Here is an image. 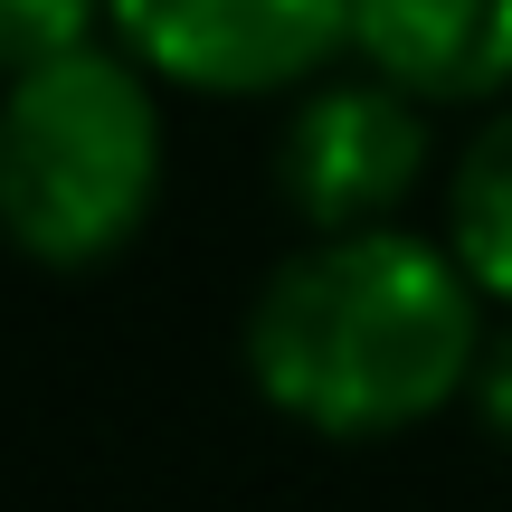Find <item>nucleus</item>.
<instances>
[{"mask_svg":"<svg viewBox=\"0 0 512 512\" xmlns=\"http://www.w3.org/2000/svg\"><path fill=\"white\" fill-rule=\"evenodd\" d=\"M484 361V285L456 247L408 228H323L266 275L247 313V370L313 437H399L437 418Z\"/></svg>","mask_w":512,"mask_h":512,"instance_id":"f257e3e1","label":"nucleus"},{"mask_svg":"<svg viewBox=\"0 0 512 512\" xmlns=\"http://www.w3.org/2000/svg\"><path fill=\"white\" fill-rule=\"evenodd\" d=\"M143 57L67 48L0 95V238L38 266H105L162 190V114Z\"/></svg>","mask_w":512,"mask_h":512,"instance_id":"f03ea898","label":"nucleus"},{"mask_svg":"<svg viewBox=\"0 0 512 512\" xmlns=\"http://www.w3.org/2000/svg\"><path fill=\"white\" fill-rule=\"evenodd\" d=\"M105 19L190 95H275L351 48V0H105Z\"/></svg>","mask_w":512,"mask_h":512,"instance_id":"7ed1b4c3","label":"nucleus"},{"mask_svg":"<svg viewBox=\"0 0 512 512\" xmlns=\"http://www.w3.org/2000/svg\"><path fill=\"white\" fill-rule=\"evenodd\" d=\"M427 95L370 67L361 86H323L294 105L275 143V181L313 228H380L427 171Z\"/></svg>","mask_w":512,"mask_h":512,"instance_id":"20e7f679","label":"nucleus"},{"mask_svg":"<svg viewBox=\"0 0 512 512\" xmlns=\"http://www.w3.org/2000/svg\"><path fill=\"white\" fill-rule=\"evenodd\" d=\"M351 48L427 105L512 86V0H351Z\"/></svg>","mask_w":512,"mask_h":512,"instance_id":"39448f33","label":"nucleus"},{"mask_svg":"<svg viewBox=\"0 0 512 512\" xmlns=\"http://www.w3.org/2000/svg\"><path fill=\"white\" fill-rule=\"evenodd\" d=\"M446 247L465 256L494 304H512V105L465 143L456 162V190H446Z\"/></svg>","mask_w":512,"mask_h":512,"instance_id":"423d86ee","label":"nucleus"},{"mask_svg":"<svg viewBox=\"0 0 512 512\" xmlns=\"http://www.w3.org/2000/svg\"><path fill=\"white\" fill-rule=\"evenodd\" d=\"M95 19H105V0H0V86L67 57V48H86Z\"/></svg>","mask_w":512,"mask_h":512,"instance_id":"0eeeda50","label":"nucleus"},{"mask_svg":"<svg viewBox=\"0 0 512 512\" xmlns=\"http://www.w3.org/2000/svg\"><path fill=\"white\" fill-rule=\"evenodd\" d=\"M475 408H484V427H494V437L512 446V332H503V342L475 361Z\"/></svg>","mask_w":512,"mask_h":512,"instance_id":"6e6552de","label":"nucleus"}]
</instances>
